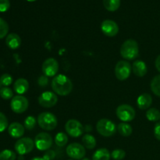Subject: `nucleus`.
Masks as SVG:
<instances>
[{"label":"nucleus","mask_w":160,"mask_h":160,"mask_svg":"<svg viewBox=\"0 0 160 160\" xmlns=\"http://www.w3.org/2000/svg\"><path fill=\"white\" fill-rule=\"evenodd\" d=\"M105 8L109 12H115L120 8V0H103Z\"/></svg>","instance_id":"obj_23"},{"label":"nucleus","mask_w":160,"mask_h":160,"mask_svg":"<svg viewBox=\"0 0 160 160\" xmlns=\"http://www.w3.org/2000/svg\"><path fill=\"white\" fill-rule=\"evenodd\" d=\"M0 97L5 100H9L13 98V92L9 87H2L0 89Z\"/></svg>","instance_id":"obj_29"},{"label":"nucleus","mask_w":160,"mask_h":160,"mask_svg":"<svg viewBox=\"0 0 160 160\" xmlns=\"http://www.w3.org/2000/svg\"><path fill=\"white\" fill-rule=\"evenodd\" d=\"M27 1L28 2H35V1H37V0H27Z\"/></svg>","instance_id":"obj_40"},{"label":"nucleus","mask_w":160,"mask_h":160,"mask_svg":"<svg viewBox=\"0 0 160 160\" xmlns=\"http://www.w3.org/2000/svg\"><path fill=\"white\" fill-rule=\"evenodd\" d=\"M145 116H146L147 120L149 121H159L160 120V111L156 108H150L147 110Z\"/></svg>","instance_id":"obj_24"},{"label":"nucleus","mask_w":160,"mask_h":160,"mask_svg":"<svg viewBox=\"0 0 160 160\" xmlns=\"http://www.w3.org/2000/svg\"><path fill=\"white\" fill-rule=\"evenodd\" d=\"M24 126L18 122H13L8 127V133L13 138H21L24 134Z\"/></svg>","instance_id":"obj_15"},{"label":"nucleus","mask_w":160,"mask_h":160,"mask_svg":"<svg viewBox=\"0 0 160 160\" xmlns=\"http://www.w3.org/2000/svg\"><path fill=\"white\" fill-rule=\"evenodd\" d=\"M126 156V152L124 150L121 148H117L114 149L111 153V157L114 160H122Z\"/></svg>","instance_id":"obj_31"},{"label":"nucleus","mask_w":160,"mask_h":160,"mask_svg":"<svg viewBox=\"0 0 160 160\" xmlns=\"http://www.w3.org/2000/svg\"><path fill=\"white\" fill-rule=\"evenodd\" d=\"M117 131H118L119 134L122 135L123 137H129L131 134H132V127L128 123H119L117 126Z\"/></svg>","instance_id":"obj_22"},{"label":"nucleus","mask_w":160,"mask_h":160,"mask_svg":"<svg viewBox=\"0 0 160 160\" xmlns=\"http://www.w3.org/2000/svg\"><path fill=\"white\" fill-rule=\"evenodd\" d=\"M96 130L102 137L109 138L114 135L117 131V127L114 122L106 118H102L96 123Z\"/></svg>","instance_id":"obj_3"},{"label":"nucleus","mask_w":160,"mask_h":160,"mask_svg":"<svg viewBox=\"0 0 160 160\" xmlns=\"http://www.w3.org/2000/svg\"><path fill=\"white\" fill-rule=\"evenodd\" d=\"M0 81L2 85L4 87H8L12 83V77L9 73H4L0 77Z\"/></svg>","instance_id":"obj_32"},{"label":"nucleus","mask_w":160,"mask_h":160,"mask_svg":"<svg viewBox=\"0 0 160 160\" xmlns=\"http://www.w3.org/2000/svg\"><path fill=\"white\" fill-rule=\"evenodd\" d=\"M37 123L38 121L35 117H33V116H28L23 121V126H24L25 129L28 130V131H31V130L35 128Z\"/></svg>","instance_id":"obj_27"},{"label":"nucleus","mask_w":160,"mask_h":160,"mask_svg":"<svg viewBox=\"0 0 160 160\" xmlns=\"http://www.w3.org/2000/svg\"><path fill=\"white\" fill-rule=\"evenodd\" d=\"M8 32H9V25L7 22L0 17V39L6 37L8 35Z\"/></svg>","instance_id":"obj_30"},{"label":"nucleus","mask_w":160,"mask_h":160,"mask_svg":"<svg viewBox=\"0 0 160 160\" xmlns=\"http://www.w3.org/2000/svg\"><path fill=\"white\" fill-rule=\"evenodd\" d=\"M152 104V97L148 93L142 94L139 95L137 99L138 107L142 110L148 109Z\"/></svg>","instance_id":"obj_16"},{"label":"nucleus","mask_w":160,"mask_h":160,"mask_svg":"<svg viewBox=\"0 0 160 160\" xmlns=\"http://www.w3.org/2000/svg\"><path fill=\"white\" fill-rule=\"evenodd\" d=\"M52 138L46 132H41L34 138V145L39 151H47L52 145Z\"/></svg>","instance_id":"obj_8"},{"label":"nucleus","mask_w":160,"mask_h":160,"mask_svg":"<svg viewBox=\"0 0 160 160\" xmlns=\"http://www.w3.org/2000/svg\"><path fill=\"white\" fill-rule=\"evenodd\" d=\"M132 71L134 72V74L138 77H142L145 76V74L148 72V68H147V65L144 61L142 60H136L133 62L132 64Z\"/></svg>","instance_id":"obj_19"},{"label":"nucleus","mask_w":160,"mask_h":160,"mask_svg":"<svg viewBox=\"0 0 160 160\" xmlns=\"http://www.w3.org/2000/svg\"><path fill=\"white\" fill-rule=\"evenodd\" d=\"M132 70V66L128 61L120 60L116 64L115 76L119 81H123L130 77Z\"/></svg>","instance_id":"obj_7"},{"label":"nucleus","mask_w":160,"mask_h":160,"mask_svg":"<svg viewBox=\"0 0 160 160\" xmlns=\"http://www.w3.org/2000/svg\"><path fill=\"white\" fill-rule=\"evenodd\" d=\"M6 44L10 49H17L21 45V38L16 33H10L6 36Z\"/></svg>","instance_id":"obj_18"},{"label":"nucleus","mask_w":160,"mask_h":160,"mask_svg":"<svg viewBox=\"0 0 160 160\" xmlns=\"http://www.w3.org/2000/svg\"><path fill=\"white\" fill-rule=\"evenodd\" d=\"M38 84L40 87H45L48 84V78L45 75H42L38 80Z\"/></svg>","instance_id":"obj_36"},{"label":"nucleus","mask_w":160,"mask_h":160,"mask_svg":"<svg viewBox=\"0 0 160 160\" xmlns=\"http://www.w3.org/2000/svg\"><path fill=\"white\" fill-rule=\"evenodd\" d=\"M28 106H29V102L28 98L23 95H17L11 99V109L15 113H23L28 109Z\"/></svg>","instance_id":"obj_9"},{"label":"nucleus","mask_w":160,"mask_h":160,"mask_svg":"<svg viewBox=\"0 0 160 160\" xmlns=\"http://www.w3.org/2000/svg\"><path fill=\"white\" fill-rule=\"evenodd\" d=\"M82 160H91L90 159H88V158H84V159H83Z\"/></svg>","instance_id":"obj_41"},{"label":"nucleus","mask_w":160,"mask_h":160,"mask_svg":"<svg viewBox=\"0 0 160 160\" xmlns=\"http://www.w3.org/2000/svg\"><path fill=\"white\" fill-rule=\"evenodd\" d=\"M101 30L107 37H115L119 33V26L113 20H105L101 24Z\"/></svg>","instance_id":"obj_14"},{"label":"nucleus","mask_w":160,"mask_h":160,"mask_svg":"<svg viewBox=\"0 0 160 160\" xmlns=\"http://www.w3.org/2000/svg\"><path fill=\"white\" fill-rule=\"evenodd\" d=\"M139 46L134 39H128L120 47V55L125 60H133L138 56Z\"/></svg>","instance_id":"obj_2"},{"label":"nucleus","mask_w":160,"mask_h":160,"mask_svg":"<svg viewBox=\"0 0 160 160\" xmlns=\"http://www.w3.org/2000/svg\"><path fill=\"white\" fill-rule=\"evenodd\" d=\"M42 158H43L44 160H53L56 158V152L53 150L48 149L45 151Z\"/></svg>","instance_id":"obj_35"},{"label":"nucleus","mask_w":160,"mask_h":160,"mask_svg":"<svg viewBox=\"0 0 160 160\" xmlns=\"http://www.w3.org/2000/svg\"><path fill=\"white\" fill-rule=\"evenodd\" d=\"M68 160H73V159H68Z\"/></svg>","instance_id":"obj_43"},{"label":"nucleus","mask_w":160,"mask_h":160,"mask_svg":"<svg viewBox=\"0 0 160 160\" xmlns=\"http://www.w3.org/2000/svg\"><path fill=\"white\" fill-rule=\"evenodd\" d=\"M52 88L56 95L66 96L71 93L73 90V82L64 74H58L54 77L51 83Z\"/></svg>","instance_id":"obj_1"},{"label":"nucleus","mask_w":160,"mask_h":160,"mask_svg":"<svg viewBox=\"0 0 160 160\" xmlns=\"http://www.w3.org/2000/svg\"><path fill=\"white\" fill-rule=\"evenodd\" d=\"M66 152L73 160H80L84 159L86 154V148L80 143H71L68 145L66 148Z\"/></svg>","instance_id":"obj_10"},{"label":"nucleus","mask_w":160,"mask_h":160,"mask_svg":"<svg viewBox=\"0 0 160 160\" xmlns=\"http://www.w3.org/2000/svg\"><path fill=\"white\" fill-rule=\"evenodd\" d=\"M13 89L19 95H23L29 89V82L24 78H19L14 82Z\"/></svg>","instance_id":"obj_17"},{"label":"nucleus","mask_w":160,"mask_h":160,"mask_svg":"<svg viewBox=\"0 0 160 160\" xmlns=\"http://www.w3.org/2000/svg\"><path fill=\"white\" fill-rule=\"evenodd\" d=\"M17 154L13 151L5 149L0 152V160H16Z\"/></svg>","instance_id":"obj_28"},{"label":"nucleus","mask_w":160,"mask_h":160,"mask_svg":"<svg viewBox=\"0 0 160 160\" xmlns=\"http://www.w3.org/2000/svg\"><path fill=\"white\" fill-rule=\"evenodd\" d=\"M2 88V84H1V81H0V89H1Z\"/></svg>","instance_id":"obj_42"},{"label":"nucleus","mask_w":160,"mask_h":160,"mask_svg":"<svg viewBox=\"0 0 160 160\" xmlns=\"http://www.w3.org/2000/svg\"><path fill=\"white\" fill-rule=\"evenodd\" d=\"M58 102V97L53 92H43L38 97V103L44 108H52L56 105Z\"/></svg>","instance_id":"obj_12"},{"label":"nucleus","mask_w":160,"mask_h":160,"mask_svg":"<svg viewBox=\"0 0 160 160\" xmlns=\"http://www.w3.org/2000/svg\"><path fill=\"white\" fill-rule=\"evenodd\" d=\"M37 121L39 127L45 131H52L58 124V120L56 116L48 112H44L39 114Z\"/></svg>","instance_id":"obj_4"},{"label":"nucleus","mask_w":160,"mask_h":160,"mask_svg":"<svg viewBox=\"0 0 160 160\" xmlns=\"http://www.w3.org/2000/svg\"><path fill=\"white\" fill-rule=\"evenodd\" d=\"M42 70L44 75L48 78L55 77L59 71V63L54 58H48L44 61Z\"/></svg>","instance_id":"obj_13"},{"label":"nucleus","mask_w":160,"mask_h":160,"mask_svg":"<svg viewBox=\"0 0 160 160\" xmlns=\"http://www.w3.org/2000/svg\"><path fill=\"white\" fill-rule=\"evenodd\" d=\"M116 114L122 121L128 123L132 121L136 117L135 109L128 104H122L117 108Z\"/></svg>","instance_id":"obj_5"},{"label":"nucleus","mask_w":160,"mask_h":160,"mask_svg":"<svg viewBox=\"0 0 160 160\" xmlns=\"http://www.w3.org/2000/svg\"><path fill=\"white\" fill-rule=\"evenodd\" d=\"M55 143L57 146L63 147L68 143V136L63 132H59L55 137Z\"/></svg>","instance_id":"obj_26"},{"label":"nucleus","mask_w":160,"mask_h":160,"mask_svg":"<svg viewBox=\"0 0 160 160\" xmlns=\"http://www.w3.org/2000/svg\"><path fill=\"white\" fill-rule=\"evenodd\" d=\"M8 127H9V123H8L7 117L4 113L0 112V133L6 131Z\"/></svg>","instance_id":"obj_33"},{"label":"nucleus","mask_w":160,"mask_h":160,"mask_svg":"<svg viewBox=\"0 0 160 160\" xmlns=\"http://www.w3.org/2000/svg\"><path fill=\"white\" fill-rule=\"evenodd\" d=\"M82 143L84 148L87 149H94L96 146V139L92 134H84L82 138Z\"/></svg>","instance_id":"obj_21"},{"label":"nucleus","mask_w":160,"mask_h":160,"mask_svg":"<svg viewBox=\"0 0 160 160\" xmlns=\"http://www.w3.org/2000/svg\"><path fill=\"white\" fill-rule=\"evenodd\" d=\"M10 7L9 0H0V12H5Z\"/></svg>","instance_id":"obj_34"},{"label":"nucleus","mask_w":160,"mask_h":160,"mask_svg":"<svg viewBox=\"0 0 160 160\" xmlns=\"http://www.w3.org/2000/svg\"><path fill=\"white\" fill-rule=\"evenodd\" d=\"M66 132L72 138H78L82 135L84 131L82 123L78 120L71 119L69 120L65 124Z\"/></svg>","instance_id":"obj_11"},{"label":"nucleus","mask_w":160,"mask_h":160,"mask_svg":"<svg viewBox=\"0 0 160 160\" xmlns=\"http://www.w3.org/2000/svg\"><path fill=\"white\" fill-rule=\"evenodd\" d=\"M154 135L157 140L160 141V121L156 123L154 127Z\"/></svg>","instance_id":"obj_37"},{"label":"nucleus","mask_w":160,"mask_h":160,"mask_svg":"<svg viewBox=\"0 0 160 160\" xmlns=\"http://www.w3.org/2000/svg\"><path fill=\"white\" fill-rule=\"evenodd\" d=\"M111 153L107 148H102L96 150L92 156V160H109Z\"/></svg>","instance_id":"obj_20"},{"label":"nucleus","mask_w":160,"mask_h":160,"mask_svg":"<svg viewBox=\"0 0 160 160\" xmlns=\"http://www.w3.org/2000/svg\"><path fill=\"white\" fill-rule=\"evenodd\" d=\"M151 90L156 96L160 97V74L154 77L150 84Z\"/></svg>","instance_id":"obj_25"},{"label":"nucleus","mask_w":160,"mask_h":160,"mask_svg":"<svg viewBox=\"0 0 160 160\" xmlns=\"http://www.w3.org/2000/svg\"><path fill=\"white\" fill-rule=\"evenodd\" d=\"M31 160H44V159L42 157H34Z\"/></svg>","instance_id":"obj_39"},{"label":"nucleus","mask_w":160,"mask_h":160,"mask_svg":"<svg viewBox=\"0 0 160 160\" xmlns=\"http://www.w3.org/2000/svg\"><path fill=\"white\" fill-rule=\"evenodd\" d=\"M155 66H156V70L160 73V55L156 57V60H155Z\"/></svg>","instance_id":"obj_38"},{"label":"nucleus","mask_w":160,"mask_h":160,"mask_svg":"<svg viewBox=\"0 0 160 160\" xmlns=\"http://www.w3.org/2000/svg\"><path fill=\"white\" fill-rule=\"evenodd\" d=\"M34 146V141L32 139L30 138H21L17 141L14 148L20 156H23L32 152Z\"/></svg>","instance_id":"obj_6"}]
</instances>
